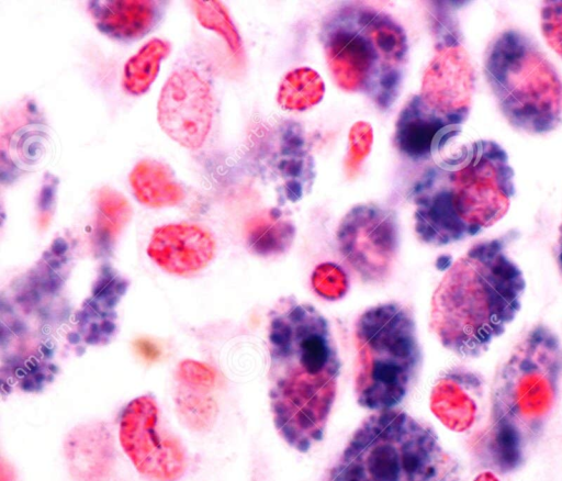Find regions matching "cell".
<instances>
[{
	"label": "cell",
	"mask_w": 562,
	"mask_h": 481,
	"mask_svg": "<svg viewBox=\"0 0 562 481\" xmlns=\"http://www.w3.org/2000/svg\"><path fill=\"white\" fill-rule=\"evenodd\" d=\"M147 254L162 270L186 276L209 265L215 255V240L195 224H167L155 228Z\"/></svg>",
	"instance_id": "12"
},
{
	"label": "cell",
	"mask_w": 562,
	"mask_h": 481,
	"mask_svg": "<svg viewBox=\"0 0 562 481\" xmlns=\"http://www.w3.org/2000/svg\"><path fill=\"white\" fill-rule=\"evenodd\" d=\"M269 400L278 435L299 452L324 436L340 374L326 317L312 304L281 297L269 312Z\"/></svg>",
	"instance_id": "1"
},
{
	"label": "cell",
	"mask_w": 562,
	"mask_h": 481,
	"mask_svg": "<svg viewBox=\"0 0 562 481\" xmlns=\"http://www.w3.org/2000/svg\"><path fill=\"white\" fill-rule=\"evenodd\" d=\"M484 382L480 374L468 369H452L435 384L430 407L449 429L465 432L480 414Z\"/></svg>",
	"instance_id": "14"
},
{
	"label": "cell",
	"mask_w": 562,
	"mask_h": 481,
	"mask_svg": "<svg viewBox=\"0 0 562 481\" xmlns=\"http://www.w3.org/2000/svg\"><path fill=\"white\" fill-rule=\"evenodd\" d=\"M324 93L325 83L322 77L312 68L300 67L283 77L277 101L284 110L303 111L317 104Z\"/></svg>",
	"instance_id": "21"
},
{
	"label": "cell",
	"mask_w": 562,
	"mask_h": 481,
	"mask_svg": "<svg viewBox=\"0 0 562 481\" xmlns=\"http://www.w3.org/2000/svg\"><path fill=\"white\" fill-rule=\"evenodd\" d=\"M71 474L79 481H101L110 473L114 448L109 430L100 424H87L71 430L65 441Z\"/></svg>",
	"instance_id": "16"
},
{
	"label": "cell",
	"mask_w": 562,
	"mask_h": 481,
	"mask_svg": "<svg viewBox=\"0 0 562 481\" xmlns=\"http://www.w3.org/2000/svg\"><path fill=\"white\" fill-rule=\"evenodd\" d=\"M459 127L443 131L432 147L443 153L440 171L415 198V231L430 245H448L479 234L509 210L514 170L505 149L492 139L457 144Z\"/></svg>",
	"instance_id": "2"
},
{
	"label": "cell",
	"mask_w": 562,
	"mask_h": 481,
	"mask_svg": "<svg viewBox=\"0 0 562 481\" xmlns=\"http://www.w3.org/2000/svg\"><path fill=\"white\" fill-rule=\"evenodd\" d=\"M460 465L431 426L390 409L353 430L324 481H459Z\"/></svg>",
	"instance_id": "5"
},
{
	"label": "cell",
	"mask_w": 562,
	"mask_h": 481,
	"mask_svg": "<svg viewBox=\"0 0 562 481\" xmlns=\"http://www.w3.org/2000/svg\"><path fill=\"white\" fill-rule=\"evenodd\" d=\"M526 281L501 238L475 243L447 269L431 300L429 327L461 358L484 355L520 310Z\"/></svg>",
	"instance_id": "4"
},
{
	"label": "cell",
	"mask_w": 562,
	"mask_h": 481,
	"mask_svg": "<svg viewBox=\"0 0 562 481\" xmlns=\"http://www.w3.org/2000/svg\"><path fill=\"white\" fill-rule=\"evenodd\" d=\"M95 237L101 244H112L132 217V206L119 191L103 187L95 199Z\"/></svg>",
	"instance_id": "22"
},
{
	"label": "cell",
	"mask_w": 562,
	"mask_h": 481,
	"mask_svg": "<svg viewBox=\"0 0 562 481\" xmlns=\"http://www.w3.org/2000/svg\"><path fill=\"white\" fill-rule=\"evenodd\" d=\"M157 120L161 130L182 147H202L213 120L210 82L191 67L175 70L161 89Z\"/></svg>",
	"instance_id": "10"
},
{
	"label": "cell",
	"mask_w": 562,
	"mask_h": 481,
	"mask_svg": "<svg viewBox=\"0 0 562 481\" xmlns=\"http://www.w3.org/2000/svg\"><path fill=\"white\" fill-rule=\"evenodd\" d=\"M136 348L146 359H156L158 357L157 348L149 342L139 340L136 344Z\"/></svg>",
	"instance_id": "29"
},
{
	"label": "cell",
	"mask_w": 562,
	"mask_h": 481,
	"mask_svg": "<svg viewBox=\"0 0 562 481\" xmlns=\"http://www.w3.org/2000/svg\"><path fill=\"white\" fill-rule=\"evenodd\" d=\"M557 259L559 268L562 272V222L559 226L558 244H557Z\"/></svg>",
	"instance_id": "30"
},
{
	"label": "cell",
	"mask_w": 562,
	"mask_h": 481,
	"mask_svg": "<svg viewBox=\"0 0 562 481\" xmlns=\"http://www.w3.org/2000/svg\"><path fill=\"white\" fill-rule=\"evenodd\" d=\"M449 125L422 99L409 102L402 111L395 130L396 146L413 157L428 156L438 134Z\"/></svg>",
	"instance_id": "17"
},
{
	"label": "cell",
	"mask_w": 562,
	"mask_h": 481,
	"mask_svg": "<svg viewBox=\"0 0 562 481\" xmlns=\"http://www.w3.org/2000/svg\"><path fill=\"white\" fill-rule=\"evenodd\" d=\"M474 481H499L498 478L492 471H484L480 473Z\"/></svg>",
	"instance_id": "31"
},
{
	"label": "cell",
	"mask_w": 562,
	"mask_h": 481,
	"mask_svg": "<svg viewBox=\"0 0 562 481\" xmlns=\"http://www.w3.org/2000/svg\"><path fill=\"white\" fill-rule=\"evenodd\" d=\"M474 89L475 71L470 55L453 30L425 69L420 99L449 126H459L470 113Z\"/></svg>",
	"instance_id": "11"
},
{
	"label": "cell",
	"mask_w": 562,
	"mask_h": 481,
	"mask_svg": "<svg viewBox=\"0 0 562 481\" xmlns=\"http://www.w3.org/2000/svg\"><path fill=\"white\" fill-rule=\"evenodd\" d=\"M295 234L293 223L279 209H267L248 220L245 236L250 249L261 256L282 254Z\"/></svg>",
	"instance_id": "19"
},
{
	"label": "cell",
	"mask_w": 562,
	"mask_h": 481,
	"mask_svg": "<svg viewBox=\"0 0 562 481\" xmlns=\"http://www.w3.org/2000/svg\"><path fill=\"white\" fill-rule=\"evenodd\" d=\"M177 404L186 424L193 429H205L214 420L215 405L205 390L184 385V389L179 391Z\"/></svg>",
	"instance_id": "24"
},
{
	"label": "cell",
	"mask_w": 562,
	"mask_h": 481,
	"mask_svg": "<svg viewBox=\"0 0 562 481\" xmlns=\"http://www.w3.org/2000/svg\"><path fill=\"white\" fill-rule=\"evenodd\" d=\"M353 390L360 406L394 409L413 388L422 367V348L408 306L383 302L364 310L353 328Z\"/></svg>",
	"instance_id": "7"
},
{
	"label": "cell",
	"mask_w": 562,
	"mask_h": 481,
	"mask_svg": "<svg viewBox=\"0 0 562 481\" xmlns=\"http://www.w3.org/2000/svg\"><path fill=\"white\" fill-rule=\"evenodd\" d=\"M372 143V126L366 121L356 122L349 131V148L345 159V169L348 176L358 171L360 164L369 155Z\"/></svg>",
	"instance_id": "26"
},
{
	"label": "cell",
	"mask_w": 562,
	"mask_h": 481,
	"mask_svg": "<svg viewBox=\"0 0 562 481\" xmlns=\"http://www.w3.org/2000/svg\"><path fill=\"white\" fill-rule=\"evenodd\" d=\"M312 286L322 298L338 300L348 290V277L339 266L333 262H324L314 269Z\"/></svg>",
	"instance_id": "25"
},
{
	"label": "cell",
	"mask_w": 562,
	"mask_h": 481,
	"mask_svg": "<svg viewBox=\"0 0 562 481\" xmlns=\"http://www.w3.org/2000/svg\"><path fill=\"white\" fill-rule=\"evenodd\" d=\"M540 27L547 44L562 58V0L542 1Z\"/></svg>",
	"instance_id": "27"
},
{
	"label": "cell",
	"mask_w": 562,
	"mask_h": 481,
	"mask_svg": "<svg viewBox=\"0 0 562 481\" xmlns=\"http://www.w3.org/2000/svg\"><path fill=\"white\" fill-rule=\"evenodd\" d=\"M483 70L507 123L529 135H546L562 123V80L538 45L517 29L487 44Z\"/></svg>",
	"instance_id": "6"
},
{
	"label": "cell",
	"mask_w": 562,
	"mask_h": 481,
	"mask_svg": "<svg viewBox=\"0 0 562 481\" xmlns=\"http://www.w3.org/2000/svg\"><path fill=\"white\" fill-rule=\"evenodd\" d=\"M336 239L349 268L366 283L389 279L398 249L395 215L376 203L352 206L340 220Z\"/></svg>",
	"instance_id": "8"
},
{
	"label": "cell",
	"mask_w": 562,
	"mask_h": 481,
	"mask_svg": "<svg viewBox=\"0 0 562 481\" xmlns=\"http://www.w3.org/2000/svg\"><path fill=\"white\" fill-rule=\"evenodd\" d=\"M170 49V43L158 37L143 45L124 66V89L133 96L145 93L156 79L160 63L169 55Z\"/></svg>",
	"instance_id": "20"
},
{
	"label": "cell",
	"mask_w": 562,
	"mask_h": 481,
	"mask_svg": "<svg viewBox=\"0 0 562 481\" xmlns=\"http://www.w3.org/2000/svg\"><path fill=\"white\" fill-rule=\"evenodd\" d=\"M162 2L154 0L89 1L88 11L100 32L115 40L143 37L158 23Z\"/></svg>",
	"instance_id": "15"
},
{
	"label": "cell",
	"mask_w": 562,
	"mask_h": 481,
	"mask_svg": "<svg viewBox=\"0 0 562 481\" xmlns=\"http://www.w3.org/2000/svg\"><path fill=\"white\" fill-rule=\"evenodd\" d=\"M190 4L200 24L221 35L232 55L239 59L244 53L241 38L223 2L217 0H193Z\"/></svg>",
	"instance_id": "23"
},
{
	"label": "cell",
	"mask_w": 562,
	"mask_h": 481,
	"mask_svg": "<svg viewBox=\"0 0 562 481\" xmlns=\"http://www.w3.org/2000/svg\"><path fill=\"white\" fill-rule=\"evenodd\" d=\"M364 36L351 29L339 26L329 32L325 42V55L336 83L346 91L364 90L370 86L373 68L380 61L379 53L366 29Z\"/></svg>",
	"instance_id": "13"
},
{
	"label": "cell",
	"mask_w": 562,
	"mask_h": 481,
	"mask_svg": "<svg viewBox=\"0 0 562 481\" xmlns=\"http://www.w3.org/2000/svg\"><path fill=\"white\" fill-rule=\"evenodd\" d=\"M130 183L136 199L150 208L179 204L184 190L170 167L155 159L138 161L130 174Z\"/></svg>",
	"instance_id": "18"
},
{
	"label": "cell",
	"mask_w": 562,
	"mask_h": 481,
	"mask_svg": "<svg viewBox=\"0 0 562 481\" xmlns=\"http://www.w3.org/2000/svg\"><path fill=\"white\" fill-rule=\"evenodd\" d=\"M177 373L183 385L193 389L206 391L215 381V372L212 368L190 359L180 362Z\"/></svg>",
	"instance_id": "28"
},
{
	"label": "cell",
	"mask_w": 562,
	"mask_h": 481,
	"mask_svg": "<svg viewBox=\"0 0 562 481\" xmlns=\"http://www.w3.org/2000/svg\"><path fill=\"white\" fill-rule=\"evenodd\" d=\"M120 441L135 468L159 481H176L184 471L180 443L158 427V407L149 395L131 401L120 422Z\"/></svg>",
	"instance_id": "9"
},
{
	"label": "cell",
	"mask_w": 562,
	"mask_h": 481,
	"mask_svg": "<svg viewBox=\"0 0 562 481\" xmlns=\"http://www.w3.org/2000/svg\"><path fill=\"white\" fill-rule=\"evenodd\" d=\"M561 379L560 338L544 324L531 326L495 372L490 421L472 445L484 467L507 473L525 461L552 415Z\"/></svg>",
	"instance_id": "3"
}]
</instances>
